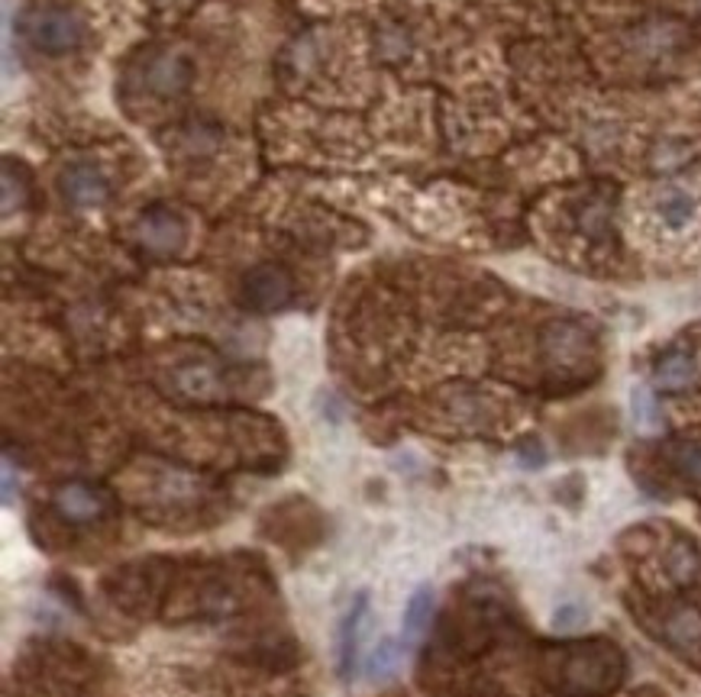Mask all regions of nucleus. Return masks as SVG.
<instances>
[{"instance_id": "obj_1", "label": "nucleus", "mask_w": 701, "mask_h": 697, "mask_svg": "<svg viewBox=\"0 0 701 697\" xmlns=\"http://www.w3.org/2000/svg\"><path fill=\"white\" fill-rule=\"evenodd\" d=\"M624 678V655L614 643L592 640L566 646L556 655L552 682L572 697H601L614 692Z\"/></svg>"}, {"instance_id": "obj_2", "label": "nucleus", "mask_w": 701, "mask_h": 697, "mask_svg": "<svg viewBox=\"0 0 701 697\" xmlns=\"http://www.w3.org/2000/svg\"><path fill=\"white\" fill-rule=\"evenodd\" d=\"M23 36L33 49L46 55H68L85 43V23L68 7H33L23 16Z\"/></svg>"}, {"instance_id": "obj_3", "label": "nucleus", "mask_w": 701, "mask_h": 697, "mask_svg": "<svg viewBox=\"0 0 701 697\" xmlns=\"http://www.w3.org/2000/svg\"><path fill=\"white\" fill-rule=\"evenodd\" d=\"M292 295H295V285H292V275L282 265H272V262L255 265L243 278V303L255 313L282 310L292 300Z\"/></svg>"}, {"instance_id": "obj_4", "label": "nucleus", "mask_w": 701, "mask_h": 697, "mask_svg": "<svg viewBox=\"0 0 701 697\" xmlns=\"http://www.w3.org/2000/svg\"><path fill=\"white\" fill-rule=\"evenodd\" d=\"M136 236H140L143 250L155 252V255H175V252H182V246H185L188 230H185V220L175 210L152 207V210H146L140 217Z\"/></svg>"}, {"instance_id": "obj_5", "label": "nucleus", "mask_w": 701, "mask_h": 697, "mask_svg": "<svg viewBox=\"0 0 701 697\" xmlns=\"http://www.w3.org/2000/svg\"><path fill=\"white\" fill-rule=\"evenodd\" d=\"M62 198L75 207H100L110 198V181L95 162H72L58 178Z\"/></svg>"}, {"instance_id": "obj_6", "label": "nucleus", "mask_w": 701, "mask_h": 697, "mask_svg": "<svg viewBox=\"0 0 701 697\" xmlns=\"http://www.w3.org/2000/svg\"><path fill=\"white\" fill-rule=\"evenodd\" d=\"M191 62L182 52H162L146 65V85L158 98L182 95L191 85Z\"/></svg>"}, {"instance_id": "obj_7", "label": "nucleus", "mask_w": 701, "mask_h": 697, "mask_svg": "<svg viewBox=\"0 0 701 697\" xmlns=\"http://www.w3.org/2000/svg\"><path fill=\"white\" fill-rule=\"evenodd\" d=\"M365 610H369V598H365V595H355L350 610H347L343 620H340V633H337V672H340V678H347V682H350L352 668H355V652H359V637H362Z\"/></svg>"}, {"instance_id": "obj_8", "label": "nucleus", "mask_w": 701, "mask_h": 697, "mask_svg": "<svg viewBox=\"0 0 701 697\" xmlns=\"http://www.w3.org/2000/svg\"><path fill=\"white\" fill-rule=\"evenodd\" d=\"M55 510H58L65 520H72V523H88V520L100 517L103 500H100L98 491L88 488L85 482H68V485H62V488L55 491Z\"/></svg>"}, {"instance_id": "obj_9", "label": "nucleus", "mask_w": 701, "mask_h": 697, "mask_svg": "<svg viewBox=\"0 0 701 697\" xmlns=\"http://www.w3.org/2000/svg\"><path fill=\"white\" fill-rule=\"evenodd\" d=\"M662 640L679 652H692L701 646V613L695 607H676L662 620Z\"/></svg>"}, {"instance_id": "obj_10", "label": "nucleus", "mask_w": 701, "mask_h": 697, "mask_svg": "<svg viewBox=\"0 0 701 697\" xmlns=\"http://www.w3.org/2000/svg\"><path fill=\"white\" fill-rule=\"evenodd\" d=\"M695 375H699V368L689 352H669L653 368V378L662 391H686L695 381Z\"/></svg>"}, {"instance_id": "obj_11", "label": "nucleus", "mask_w": 701, "mask_h": 697, "mask_svg": "<svg viewBox=\"0 0 701 697\" xmlns=\"http://www.w3.org/2000/svg\"><path fill=\"white\" fill-rule=\"evenodd\" d=\"M434 610H437V598H434V588H417L407 607H404V630H401V640L410 646L417 643L427 630H430V620H434Z\"/></svg>"}, {"instance_id": "obj_12", "label": "nucleus", "mask_w": 701, "mask_h": 697, "mask_svg": "<svg viewBox=\"0 0 701 697\" xmlns=\"http://www.w3.org/2000/svg\"><path fill=\"white\" fill-rule=\"evenodd\" d=\"M175 385H178V391L182 395H188V398H198V400H210L217 398V391H220V381H217V372L210 368V365H185L178 375H175Z\"/></svg>"}, {"instance_id": "obj_13", "label": "nucleus", "mask_w": 701, "mask_h": 697, "mask_svg": "<svg viewBox=\"0 0 701 697\" xmlns=\"http://www.w3.org/2000/svg\"><path fill=\"white\" fill-rule=\"evenodd\" d=\"M547 355H550L552 362H569V358H576L582 348H585V333L579 330V327H572V323H556L547 330Z\"/></svg>"}, {"instance_id": "obj_14", "label": "nucleus", "mask_w": 701, "mask_h": 697, "mask_svg": "<svg viewBox=\"0 0 701 697\" xmlns=\"http://www.w3.org/2000/svg\"><path fill=\"white\" fill-rule=\"evenodd\" d=\"M407 652V643L404 640H382L379 646L372 649L369 662H365V675L372 682H382V678H392L398 672L401 659Z\"/></svg>"}, {"instance_id": "obj_15", "label": "nucleus", "mask_w": 701, "mask_h": 697, "mask_svg": "<svg viewBox=\"0 0 701 697\" xmlns=\"http://www.w3.org/2000/svg\"><path fill=\"white\" fill-rule=\"evenodd\" d=\"M666 565H669V575H672V582L676 585H695L701 575V555L695 552V546H689V543H676V546L669 549V555H666Z\"/></svg>"}, {"instance_id": "obj_16", "label": "nucleus", "mask_w": 701, "mask_h": 697, "mask_svg": "<svg viewBox=\"0 0 701 697\" xmlns=\"http://www.w3.org/2000/svg\"><path fill=\"white\" fill-rule=\"evenodd\" d=\"M659 217H662L672 230H682V226L695 217V200L689 198L686 191H669L666 198L659 200Z\"/></svg>"}, {"instance_id": "obj_17", "label": "nucleus", "mask_w": 701, "mask_h": 697, "mask_svg": "<svg viewBox=\"0 0 701 697\" xmlns=\"http://www.w3.org/2000/svg\"><path fill=\"white\" fill-rule=\"evenodd\" d=\"M631 403H634V420H637V427H644V430L659 427V410H656V400H653V395L647 388H634Z\"/></svg>"}, {"instance_id": "obj_18", "label": "nucleus", "mask_w": 701, "mask_h": 697, "mask_svg": "<svg viewBox=\"0 0 701 697\" xmlns=\"http://www.w3.org/2000/svg\"><path fill=\"white\" fill-rule=\"evenodd\" d=\"M676 465L689 482L701 485V443H679L676 446Z\"/></svg>"}, {"instance_id": "obj_19", "label": "nucleus", "mask_w": 701, "mask_h": 697, "mask_svg": "<svg viewBox=\"0 0 701 697\" xmlns=\"http://www.w3.org/2000/svg\"><path fill=\"white\" fill-rule=\"evenodd\" d=\"M3 504H13V465L3 462Z\"/></svg>"}, {"instance_id": "obj_20", "label": "nucleus", "mask_w": 701, "mask_h": 697, "mask_svg": "<svg viewBox=\"0 0 701 697\" xmlns=\"http://www.w3.org/2000/svg\"><path fill=\"white\" fill-rule=\"evenodd\" d=\"M521 458H524V465H540V462H544V449L524 446L521 449Z\"/></svg>"}]
</instances>
